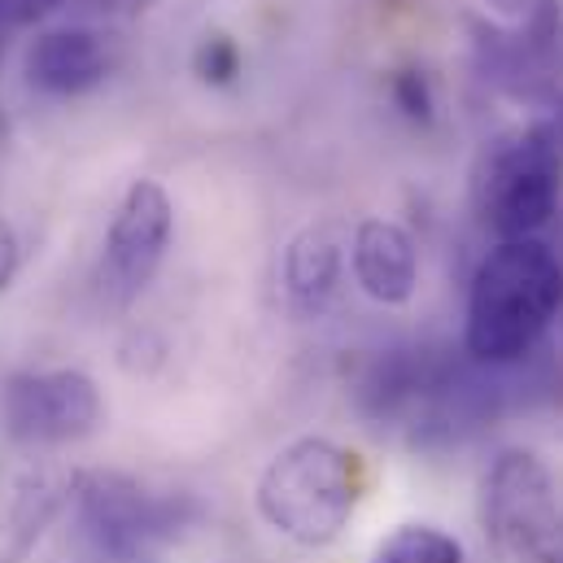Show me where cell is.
Returning a JSON list of instances; mask_svg holds the SVG:
<instances>
[{
	"label": "cell",
	"mask_w": 563,
	"mask_h": 563,
	"mask_svg": "<svg viewBox=\"0 0 563 563\" xmlns=\"http://www.w3.org/2000/svg\"><path fill=\"white\" fill-rule=\"evenodd\" d=\"M350 267L358 288L380 306H407L420 284V254L407 228L389 219H367L350 236Z\"/></svg>",
	"instance_id": "9"
},
{
	"label": "cell",
	"mask_w": 563,
	"mask_h": 563,
	"mask_svg": "<svg viewBox=\"0 0 563 563\" xmlns=\"http://www.w3.org/2000/svg\"><path fill=\"white\" fill-rule=\"evenodd\" d=\"M372 563H463V547L459 538H450L445 529L432 525H402L394 529L380 547Z\"/></svg>",
	"instance_id": "12"
},
{
	"label": "cell",
	"mask_w": 563,
	"mask_h": 563,
	"mask_svg": "<svg viewBox=\"0 0 563 563\" xmlns=\"http://www.w3.org/2000/svg\"><path fill=\"white\" fill-rule=\"evenodd\" d=\"M389 92H394V106H398L411 123H420V128L432 123L437 101H432V84H428L423 70H398V75L389 79Z\"/></svg>",
	"instance_id": "14"
},
{
	"label": "cell",
	"mask_w": 563,
	"mask_h": 563,
	"mask_svg": "<svg viewBox=\"0 0 563 563\" xmlns=\"http://www.w3.org/2000/svg\"><path fill=\"white\" fill-rule=\"evenodd\" d=\"M141 4H144V0H141Z\"/></svg>",
	"instance_id": "17"
},
{
	"label": "cell",
	"mask_w": 563,
	"mask_h": 563,
	"mask_svg": "<svg viewBox=\"0 0 563 563\" xmlns=\"http://www.w3.org/2000/svg\"><path fill=\"white\" fill-rule=\"evenodd\" d=\"M432 363H437L432 350H385V354H376L363 367L358 389H354L358 411L376 423L411 420V411L420 407L423 389H428Z\"/></svg>",
	"instance_id": "11"
},
{
	"label": "cell",
	"mask_w": 563,
	"mask_h": 563,
	"mask_svg": "<svg viewBox=\"0 0 563 563\" xmlns=\"http://www.w3.org/2000/svg\"><path fill=\"white\" fill-rule=\"evenodd\" d=\"M106 416L101 389L79 367H48V372H18L0 389V420L4 432L22 445H70L97 432Z\"/></svg>",
	"instance_id": "6"
},
{
	"label": "cell",
	"mask_w": 563,
	"mask_h": 563,
	"mask_svg": "<svg viewBox=\"0 0 563 563\" xmlns=\"http://www.w3.org/2000/svg\"><path fill=\"white\" fill-rule=\"evenodd\" d=\"M563 310V263L538 241H498L467 288L463 350L481 367H511L529 358Z\"/></svg>",
	"instance_id": "1"
},
{
	"label": "cell",
	"mask_w": 563,
	"mask_h": 563,
	"mask_svg": "<svg viewBox=\"0 0 563 563\" xmlns=\"http://www.w3.org/2000/svg\"><path fill=\"white\" fill-rule=\"evenodd\" d=\"M18 263H22V254H18V236H13L9 219L0 214V292L13 284V276H18Z\"/></svg>",
	"instance_id": "16"
},
{
	"label": "cell",
	"mask_w": 563,
	"mask_h": 563,
	"mask_svg": "<svg viewBox=\"0 0 563 563\" xmlns=\"http://www.w3.org/2000/svg\"><path fill=\"white\" fill-rule=\"evenodd\" d=\"M192 70H197V79H201L206 88H228V84H236V75H241V48H236V40L223 35V31L201 35V44H197V53H192Z\"/></svg>",
	"instance_id": "13"
},
{
	"label": "cell",
	"mask_w": 563,
	"mask_h": 563,
	"mask_svg": "<svg viewBox=\"0 0 563 563\" xmlns=\"http://www.w3.org/2000/svg\"><path fill=\"white\" fill-rule=\"evenodd\" d=\"M175 236V206L166 197V188L157 179H136L106 232V254H101V272L97 288L110 306H132L144 288L153 284L157 267L166 263Z\"/></svg>",
	"instance_id": "7"
},
{
	"label": "cell",
	"mask_w": 563,
	"mask_h": 563,
	"mask_svg": "<svg viewBox=\"0 0 563 563\" xmlns=\"http://www.w3.org/2000/svg\"><path fill=\"white\" fill-rule=\"evenodd\" d=\"M489 563H563L555 481L533 450H503L481 485Z\"/></svg>",
	"instance_id": "4"
},
{
	"label": "cell",
	"mask_w": 563,
	"mask_h": 563,
	"mask_svg": "<svg viewBox=\"0 0 563 563\" xmlns=\"http://www.w3.org/2000/svg\"><path fill=\"white\" fill-rule=\"evenodd\" d=\"M114 66L110 40L92 26H57L44 31L26 53V84L44 97H84L106 84Z\"/></svg>",
	"instance_id": "8"
},
{
	"label": "cell",
	"mask_w": 563,
	"mask_h": 563,
	"mask_svg": "<svg viewBox=\"0 0 563 563\" xmlns=\"http://www.w3.org/2000/svg\"><path fill=\"white\" fill-rule=\"evenodd\" d=\"M70 494L84 538L123 563L153 555L197 520V503L188 494L148 489L128 472H79Z\"/></svg>",
	"instance_id": "5"
},
{
	"label": "cell",
	"mask_w": 563,
	"mask_h": 563,
	"mask_svg": "<svg viewBox=\"0 0 563 563\" xmlns=\"http://www.w3.org/2000/svg\"><path fill=\"white\" fill-rule=\"evenodd\" d=\"M57 4H62V0H0V22L22 26V22H35V18L53 13Z\"/></svg>",
	"instance_id": "15"
},
{
	"label": "cell",
	"mask_w": 563,
	"mask_h": 563,
	"mask_svg": "<svg viewBox=\"0 0 563 563\" xmlns=\"http://www.w3.org/2000/svg\"><path fill=\"white\" fill-rule=\"evenodd\" d=\"M560 192L563 148L547 119L485 148V162L476 170V210L498 241L538 236L555 219Z\"/></svg>",
	"instance_id": "3"
},
{
	"label": "cell",
	"mask_w": 563,
	"mask_h": 563,
	"mask_svg": "<svg viewBox=\"0 0 563 563\" xmlns=\"http://www.w3.org/2000/svg\"><path fill=\"white\" fill-rule=\"evenodd\" d=\"M358 454L328 437H297L258 476V516L297 547H332L358 507Z\"/></svg>",
	"instance_id": "2"
},
{
	"label": "cell",
	"mask_w": 563,
	"mask_h": 563,
	"mask_svg": "<svg viewBox=\"0 0 563 563\" xmlns=\"http://www.w3.org/2000/svg\"><path fill=\"white\" fill-rule=\"evenodd\" d=\"M345 254H350V236L336 223H310L301 228L280 263V288L284 301L297 314H323L341 288L345 276Z\"/></svg>",
	"instance_id": "10"
}]
</instances>
